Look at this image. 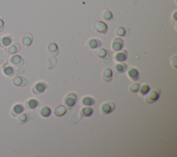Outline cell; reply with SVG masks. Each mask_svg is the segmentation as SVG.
<instances>
[{"instance_id": "cell-28", "label": "cell", "mask_w": 177, "mask_h": 157, "mask_svg": "<svg viewBox=\"0 0 177 157\" xmlns=\"http://www.w3.org/2000/svg\"><path fill=\"white\" fill-rule=\"evenodd\" d=\"M49 64H48V69H52L55 67L57 64V59L55 56H52V57L49 59Z\"/></svg>"}, {"instance_id": "cell-7", "label": "cell", "mask_w": 177, "mask_h": 157, "mask_svg": "<svg viewBox=\"0 0 177 157\" xmlns=\"http://www.w3.org/2000/svg\"><path fill=\"white\" fill-rule=\"evenodd\" d=\"M114 59L115 61L118 63H123L125 62L127 59V52L126 50L121 49L118 51L114 56Z\"/></svg>"}, {"instance_id": "cell-27", "label": "cell", "mask_w": 177, "mask_h": 157, "mask_svg": "<svg viewBox=\"0 0 177 157\" xmlns=\"http://www.w3.org/2000/svg\"><path fill=\"white\" fill-rule=\"evenodd\" d=\"M102 16L103 17V19L109 22H110L111 20H112V19H113L112 13H111V11H109L108 9H104L102 11Z\"/></svg>"}, {"instance_id": "cell-19", "label": "cell", "mask_w": 177, "mask_h": 157, "mask_svg": "<svg viewBox=\"0 0 177 157\" xmlns=\"http://www.w3.org/2000/svg\"><path fill=\"white\" fill-rule=\"evenodd\" d=\"M39 105V102L37 101V100L33 99V98H31V99H29L26 102V104L25 106L28 109H34L35 108H37V107Z\"/></svg>"}, {"instance_id": "cell-25", "label": "cell", "mask_w": 177, "mask_h": 157, "mask_svg": "<svg viewBox=\"0 0 177 157\" xmlns=\"http://www.w3.org/2000/svg\"><path fill=\"white\" fill-rule=\"evenodd\" d=\"M149 91H150L149 86L146 83H144L141 86H140L138 93H139L141 96H146Z\"/></svg>"}, {"instance_id": "cell-5", "label": "cell", "mask_w": 177, "mask_h": 157, "mask_svg": "<svg viewBox=\"0 0 177 157\" xmlns=\"http://www.w3.org/2000/svg\"><path fill=\"white\" fill-rule=\"evenodd\" d=\"M92 28L94 31L99 33L105 34L107 31V26L102 21H96L92 24Z\"/></svg>"}, {"instance_id": "cell-15", "label": "cell", "mask_w": 177, "mask_h": 157, "mask_svg": "<svg viewBox=\"0 0 177 157\" xmlns=\"http://www.w3.org/2000/svg\"><path fill=\"white\" fill-rule=\"evenodd\" d=\"M67 108L63 105L56 107L54 110V114L57 117H62L67 113Z\"/></svg>"}, {"instance_id": "cell-33", "label": "cell", "mask_w": 177, "mask_h": 157, "mask_svg": "<svg viewBox=\"0 0 177 157\" xmlns=\"http://www.w3.org/2000/svg\"><path fill=\"white\" fill-rule=\"evenodd\" d=\"M4 21L0 19V33L4 31Z\"/></svg>"}, {"instance_id": "cell-20", "label": "cell", "mask_w": 177, "mask_h": 157, "mask_svg": "<svg viewBox=\"0 0 177 157\" xmlns=\"http://www.w3.org/2000/svg\"><path fill=\"white\" fill-rule=\"evenodd\" d=\"M93 113V109L90 106H84L81 108L80 114L84 116H90Z\"/></svg>"}, {"instance_id": "cell-17", "label": "cell", "mask_w": 177, "mask_h": 157, "mask_svg": "<svg viewBox=\"0 0 177 157\" xmlns=\"http://www.w3.org/2000/svg\"><path fill=\"white\" fill-rule=\"evenodd\" d=\"M33 37L31 33H27L24 35L22 39V42L24 45L26 46H29L31 45L32 42H33Z\"/></svg>"}, {"instance_id": "cell-12", "label": "cell", "mask_w": 177, "mask_h": 157, "mask_svg": "<svg viewBox=\"0 0 177 157\" xmlns=\"http://www.w3.org/2000/svg\"><path fill=\"white\" fill-rule=\"evenodd\" d=\"M38 113L42 117L47 118L51 115V111L48 106L46 105H42L40 107L39 109H38Z\"/></svg>"}, {"instance_id": "cell-2", "label": "cell", "mask_w": 177, "mask_h": 157, "mask_svg": "<svg viewBox=\"0 0 177 157\" xmlns=\"http://www.w3.org/2000/svg\"><path fill=\"white\" fill-rule=\"evenodd\" d=\"M161 91L159 89H152L149 91L148 94L146 95L145 98V101L147 104H152V103L155 102L158 100L159 97H160Z\"/></svg>"}, {"instance_id": "cell-3", "label": "cell", "mask_w": 177, "mask_h": 157, "mask_svg": "<svg viewBox=\"0 0 177 157\" xmlns=\"http://www.w3.org/2000/svg\"><path fill=\"white\" fill-rule=\"evenodd\" d=\"M77 99H78L77 95L73 92H71L69 94H68L65 96V98H64L63 102L64 104L67 106V108L71 109L76 105Z\"/></svg>"}, {"instance_id": "cell-9", "label": "cell", "mask_w": 177, "mask_h": 157, "mask_svg": "<svg viewBox=\"0 0 177 157\" xmlns=\"http://www.w3.org/2000/svg\"><path fill=\"white\" fill-rule=\"evenodd\" d=\"M113 78V72L111 69L105 68L102 72V79L105 82H110Z\"/></svg>"}, {"instance_id": "cell-21", "label": "cell", "mask_w": 177, "mask_h": 157, "mask_svg": "<svg viewBox=\"0 0 177 157\" xmlns=\"http://www.w3.org/2000/svg\"><path fill=\"white\" fill-rule=\"evenodd\" d=\"M20 49V45L18 43H14L13 44H11V45L8 46V48L7 49V52L9 53V54H15L16 53L19 51Z\"/></svg>"}, {"instance_id": "cell-13", "label": "cell", "mask_w": 177, "mask_h": 157, "mask_svg": "<svg viewBox=\"0 0 177 157\" xmlns=\"http://www.w3.org/2000/svg\"><path fill=\"white\" fill-rule=\"evenodd\" d=\"M114 70L116 74L125 73L127 70V64L123 63H119L114 66Z\"/></svg>"}, {"instance_id": "cell-24", "label": "cell", "mask_w": 177, "mask_h": 157, "mask_svg": "<svg viewBox=\"0 0 177 157\" xmlns=\"http://www.w3.org/2000/svg\"><path fill=\"white\" fill-rule=\"evenodd\" d=\"M12 43V38L10 36H5L0 40V46L6 47L10 46Z\"/></svg>"}, {"instance_id": "cell-6", "label": "cell", "mask_w": 177, "mask_h": 157, "mask_svg": "<svg viewBox=\"0 0 177 157\" xmlns=\"http://www.w3.org/2000/svg\"><path fill=\"white\" fill-rule=\"evenodd\" d=\"M46 89V85L44 82H37L35 83L33 88H32V91L34 94H40L43 93Z\"/></svg>"}, {"instance_id": "cell-22", "label": "cell", "mask_w": 177, "mask_h": 157, "mask_svg": "<svg viewBox=\"0 0 177 157\" xmlns=\"http://www.w3.org/2000/svg\"><path fill=\"white\" fill-rule=\"evenodd\" d=\"M81 102L84 106H92L95 104V100L92 97L84 96L82 98Z\"/></svg>"}, {"instance_id": "cell-31", "label": "cell", "mask_w": 177, "mask_h": 157, "mask_svg": "<svg viewBox=\"0 0 177 157\" xmlns=\"http://www.w3.org/2000/svg\"><path fill=\"white\" fill-rule=\"evenodd\" d=\"M116 34L120 37H124L127 35V32L124 27H119L116 30Z\"/></svg>"}, {"instance_id": "cell-23", "label": "cell", "mask_w": 177, "mask_h": 157, "mask_svg": "<svg viewBox=\"0 0 177 157\" xmlns=\"http://www.w3.org/2000/svg\"><path fill=\"white\" fill-rule=\"evenodd\" d=\"M24 110V106L22 105L17 104L13 107L12 114H13V116H16L22 114Z\"/></svg>"}, {"instance_id": "cell-1", "label": "cell", "mask_w": 177, "mask_h": 157, "mask_svg": "<svg viewBox=\"0 0 177 157\" xmlns=\"http://www.w3.org/2000/svg\"><path fill=\"white\" fill-rule=\"evenodd\" d=\"M95 54L97 57L101 59V60L105 64H108L110 63L111 58V53L109 50L100 48L97 49L95 51Z\"/></svg>"}, {"instance_id": "cell-26", "label": "cell", "mask_w": 177, "mask_h": 157, "mask_svg": "<svg viewBox=\"0 0 177 157\" xmlns=\"http://www.w3.org/2000/svg\"><path fill=\"white\" fill-rule=\"evenodd\" d=\"M31 119L30 115L27 113L20 114L18 116V121L21 124H24L27 123L28 121Z\"/></svg>"}, {"instance_id": "cell-10", "label": "cell", "mask_w": 177, "mask_h": 157, "mask_svg": "<svg viewBox=\"0 0 177 157\" xmlns=\"http://www.w3.org/2000/svg\"><path fill=\"white\" fill-rule=\"evenodd\" d=\"M101 42L98 39L94 38V39H91L88 41L86 44V48L88 49H96L100 48L101 46Z\"/></svg>"}, {"instance_id": "cell-16", "label": "cell", "mask_w": 177, "mask_h": 157, "mask_svg": "<svg viewBox=\"0 0 177 157\" xmlns=\"http://www.w3.org/2000/svg\"><path fill=\"white\" fill-rule=\"evenodd\" d=\"M27 81L22 76H16L13 79V83L17 87H23L27 85Z\"/></svg>"}, {"instance_id": "cell-18", "label": "cell", "mask_w": 177, "mask_h": 157, "mask_svg": "<svg viewBox=\"0 0 177 157\" xmlns=\"http://www.w3.org/2000/svg\"><path fill=\"white\" fill-rule=\"evenodd\" d=\"M11 63L15 66H22L24 64V59L20 55H15L11 57Z\"/></svg>"}, {"instance_id": "cell-30", "label": "cell", "mask_w": 177, "mask_h": 157, "mask_svg": "<svg viewBox=\"0 0 177 157\" xmlns=\"http://www.w3.org/2000/svg\"><path fill=\"white\" fill-rule=\"evenodd\" d=\"M4 74L6 76L8 77H12V76H13L14 75V70L13 68H12L10 66H8L6 67V68H4Z\"/></svg>"}, {"instance_id": "cell-8", "label": "cell", "mask_w": 177, "mask_h": 157, "mask_svg": "<svg viewBox=\"0 0 177 157\" xmlns=\"http://www.w3.org/2000/svg\"><path fill=\"white\" fill-rule=\"evenodd\" d=\"M127 76L132 81H137L139 79V72L134 67H130L127 70Z\"/></svg>"}, {"instance_id": "cell-4", "label": "cell", "mask_w": 177, "mask_h": 157, "mask_svg": "<svg viewBox=\"0 0 177 157\" xmlns=\"http://www.w3.org/2000/svg\"><path fill=\"white\" fill-rule=\"evenodd\" d=\"M115 108H116V105L113 101H107L102 103V105L100 106V110L102 114L107 115L113 112Z\"/></svg>"}, {"instance_id": "cell-11", "label": "cell", "mask_w": 177, "mask_h": 157, "mask_svg": "<svg viewBox=\"0 0 177 157\" xmlns=\"http://www.w3.org/2000/svg\"><path fill=\"white\" fill-rule=\"evenodd\" d=\"M123 40L120 37H116L113 40L111 44V48L116 51H119L123 49Z\"/></svg>"}, {"instance_id": "cell-14", "label": "cell", "mask_w": 177, "mask_h": 157, "mask_svg": "<svg viewBox=\"0 0 177 157\" xmlns=\"http://www.w3.org/2000/svg\"><path fill=\"white\" fill-rule=\"evenodd\" d=\"M47 51L51 56H56L58 55L59 49L57 44L54 42L49 43L47 46Z\"/></svg>"}, {"instance_id": "cell-32", "label": "cell", "mask_w": 177, "mask_h": 157, "mask_svg": "<svg viewBox=\"0 0 177 157\" xmlns=\"http://www.w3.org/2000/svg\"><path fill=\"white\" fill-rule=\"evenodd\" d=\"M171 63H172V65L175 68H176V56L174 55L173 58L171 59Z\"/></svg>"}, {"instance_id": "cell-29", "label": "cell", "mask_w": 177, "mask_h": 157, "mask_svg": "<svg viewBox=\"0 0 177 157\" xmlns=\"http://www.w3.org/2000/svg\"><path fill=\"white\" fill-rule=\"evenodd\" d=\"M139 88H140V85L135 82V83H133L129 86V92H131L132 94H136L138 92V91H139Z\"/></svg>"}]
</instances>
